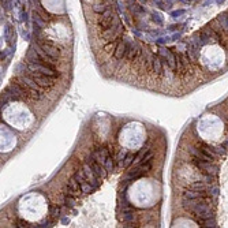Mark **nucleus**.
Segmentation results:
<instances>
[{"instance_id":"nucleus-1","label":"nucleus","mask_w":228,"mask_h":228,"mask_svg":"<svg viewBox=\"0 0 228 228\" xmlns=\"http://www.w3.org/2000/svg\"><path fill=\"white\" fill-rule=\"evenodd\" d=\"M18 81L22 83V86L25 88L26 93H27L29 98H33V100H41L44 97V92L47 89H44L43 86H40L37 82H36L27 72H22L18 77Z\"/></svg>"},{"instance_id":"nucleus-2","label":"nucleus","mask_w":228,"mask_h":228,"mask_svg":"<svg viewBox=\"0 0 228 228\" xmlns=\"http://www.w3.org/2000/svg\"><path fill=\"white\" fill-rule=\"evenodd\" d=\"M7 90L10 92V94L12 96V100H25V98H29L27 93H26L25 88L22 86V83L18 81V78L12 79L11 82L7 86Z\"/></svg>"},{"instance_id":"nucleus-3","label":"nucleus","mask_w":228,"mask_h":228,"mask_svg":"<svg viewBox=\"0 0 228 228\" xmlns=\"http://www.w3.org/2000/svg\"><path fill=\"white\" fill-rule=\"evenodd\" d=\"M26 69L33 71V72H40V74H44V75H49V77H52V78L59 77V72H56V69L45 66V64H38V63L27 62L26 63Z\"/></svg>"},{"instance_id":"nucleus-4","label":"nucleus","mask_w":228,"mask_h":228,"mask_svg":"<svg viewBox=\"0 0 228 228\" xmlns=\"http://www.w3.org/2000/svg\"><path fill=\"white\" fill-rule=\"evenodd\" d=\"M26 72H27V74L30 75V77L38 83V85L43 86L44 89H51L52 86L55 85V78L49 77V75H44V74H40V72H33V71H30V70H27V69H26Z\"/></svg>"},{"instance_id":"nucleus-5","label":"nucleus","mask_w":228,"mask_h":228,"mask_svg":"<svg viewBox=\"0 0 228 228\" xmlns=\"http://www.w3.org/2000/svg\"><path fill=\"white\" fill-rule=\"evenodd\" d=\"M191 162H193V164L197 167V168H200L204 174L216 175L217 171H219L217 165L212 164V161H204V160H200V159H197V157H193V159H191Z\"/></svg>"},{"instance_id":"nucleus-6","label":"nucleus","mask_w":228,"mask_h":228,"mask_svg":"<svg viewBox=\"0 0 228 228\" xmlns=\"http://www.w3.org/2000/svg\"><path fill=\"white\" fill-rule=\"evenodd\" d=\"M159 56H160V59L162 60L164 64H167L172 71L176 72V55H175L174 52L167 49V48H161L160 49Z\"/></svg>"},{"instance_id":"nucleus-7","label":"nucleus","mask_w":228,"mask_h":228,"mask_svg":"<svg viewBox=\"0 0 228 228\" xmlns=\"http://www.w3.org/2000/svg\"><path fill=\"white\" fill-rule=\"evenodd\" d=\"M188 67H190V57L187 53H176V74L186 75L188 72Z\"/></svg>"},{"instance_id":"nucleus-8","label":"nucleus","mask_w":228,"mask_h":228,"mask_svg":"<svg viewBox=\"0 0 228 228\" xmlns=\"http://www.w3.org/2000/svg\"><path fill=\"white\" fill-rule=\"evenodd\" d=\"M37 45L40 47V48L43 49L45 53H48L49 56L55 57V59H57V57H59V55H60L59 48H57L53 43H51L49 40H38L37 41Z\"/></svg>"},{"instance_id":"nucleus-9","label":"nucleus","mask_w":228,"mask_h":228,"mask_svg":"<svg viewBox=\"0 0 228 228\" xmlns=\"http://www.w3.org/2000/svg\"><path fill=\"white\" fill-rule=\"evenodd\" d=\"M67 195H71V197H75L78 198L82 193V188H81V183L78 182L77 179H75L74 176L71 178V179L69 180V183H67Z\"/></svg>"},{"instance_id":"nucleus-10","label":"nucleus","mask_w":228,"mask_h":228,"mask_svg":"<svg viewBox=\"0 0 228 228\" xmlns=\"http://www.w3.org/2000/svg\"><path fill=\"white\" fill-rule=\"evenodd\" d=\"M198 55H200V44L195 41H190L187 45V56L193 63H197Z\"/></svg>"},{"instance_id":"nucleus-11","label":"nucleus","mask_w":228,"mask_h":228,"mask_svg":"<svg viewBox=\"0 0 228 228\" xmlns=\"http://www.w3.org/2000/svg\"><path fill=\"white\" fill-rule=\"evenodd\" d=\"M98 25H100L101 29L107 30L108 27H111L112 25V12L111 11H104L103 14L98 18Z\"/></svg>"},{"instance_id":"nucleus-12","label":"nucleus","mask_w":228,"mask_h":228,"mask_svg":"<svg viewBox=\"0 0 228 228\" xmlns=\"http://www.w3.org/2000/svg\"><path fill=\"white\" fill-rule=\"evenodd\" d=\"M141 56V49L135 45H128L127 52H126V59L130 63H134L135 60H138V57Z\"/></svg>"},{"instance_id":"nucleus-13","label":"nucleus","mask_w":228,"mask_h":228,"mask_svg":"<svg viewBox=\"0 0 228 228\" xmlns=\"http://www.w3.org/2000/svg\"><path fill=\"white\" fill-rule=\"evenodd\" d=\"M162 71H164V63L160 59V56H153V70L152 72H154L156 77H161Z\"/></svg>"},{"instance_id":"nucleus-14","label":"nucleus","mask_w":228,"mask_h":228,"mask_svg":"<svg viewBox=\"0 0 228 228\" xmlns=\"http://www.w3.org/2000/svg\"><path fill=\"white\" fill-rule=\"evenodd\" d=\"M127 43H119L116 47V51H115L114 56L116 57V59H123V57L126 56V52H127Z\"/></svg>"},{"instance_id":"nucleus-15","label":"nucleus","mask_w":228,"mask_h":228,"mask_svg":"<svg viewBox=\"0 0 228 228\" xmlns=\"http://www.w3.org/2000/svg\"><path fill=\"white\" fill-rule=\"evenodd\" d=\"M135 160V154L134 153H128V156L124 159V162H123V168H127V167H130L134 162Z\"/></svg>"},{"instance_id":"nucleus-16","label":"nucleus","mask_w":228,"mask_h":228,"mask_svg":"<svg viewBox=\"0 0 228 228\" xmlns=\"http://www.w3.org/2000/svg\"><path fill=\"white\" fill-rule=\"evenodd\" d=\"M116 47H117V44L114 43V41H111L109 44H107V45L104 47V51L108 52V53H115V51H116Z\"/></svg>"},{"instance_id":"nucleus-17","label":"nucleus","mask_w":228,"mask_h":228,"mask_svg":"<svg viewBox=\"0 0 228 228\" xmlns=\"http://www.w3.org/2000/svg\"><path fill=\"white\" fill-rule=\"evenodd\" d=\"M105 168H107V171L108 172H111L112 169H114V160H112V156H109L108 159H107V161H105Z\"/></svg>"},{"instance_id":"nucleus-18","label":"nucleus","mask_w":228,"mask_h":228,"mask_svg":"<svg viewBox=\"0 0 228 228\" xmlns=\"http://www.w3.org/2000/svg\"><path fill=\"white\" fill-rule=\"evenodd\" d=\"M190 188H194V190H206V186L202 182H197V183H193L190 186Z\"/></svg>"},{"instance_id":"nucleus-19","label":"nucleus","mask_w":228,"mask_h":228,"mask_svg":"<svg viewBox=\"0 0 228 228\" xmlns=\"http://www.w3.org/2000/svg\"><path fill=\"white\" fill-rule=\"evenodd\" d=\"M49 214L52 217H55L56 214H59V208L56 205H49Z\"/></svg>"},{"instance_id":"nucleus-20","label":"nucleus","mask_w":228,"mask_h":228,"mask_svg":"<svg viewBox=\"0 0 228 228\" xmlns=\"http://www.w3.org/2000/svg\"><path fill=\"white\" fill-rule=\"evenodd\" d=\"M64 202H66L67 206H74V205H75V197H71V195H69V197L64 200Z\"/></svg>"},{"instance_id":"nucleus-21","label":"nucleus","mask_w":228,"mask_h":228,"mask_svg":"<svg viewBox=\"0 0 228 228\" xmlns=\"http://www.w3.org/2000/svg\"><path fill=\"white\" fill-rule=\"evenodd\" d=\"M94 11H96V12H104V11H105V7H104V6H96V7H94Z\"/></svg>"}]
</instances>
